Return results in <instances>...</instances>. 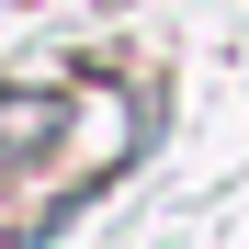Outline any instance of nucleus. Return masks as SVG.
Listing matches in <instances>:
<instances>
[{
	"label": "nucleus",
	"instance_id": "1",
	"mask_svg": "<svg viewBox=\"0 0 249 249\" xmlns=\"http://www.w3.org/2000/svg\"><path fill=\"white\" fill-rule=\"evenodd\" d=\"M46 124H57V102H46V91H0V147L46 136Z\"/></svg>",
	"mask_w": 249,
	"mask_h": 249
}]
</instances>
